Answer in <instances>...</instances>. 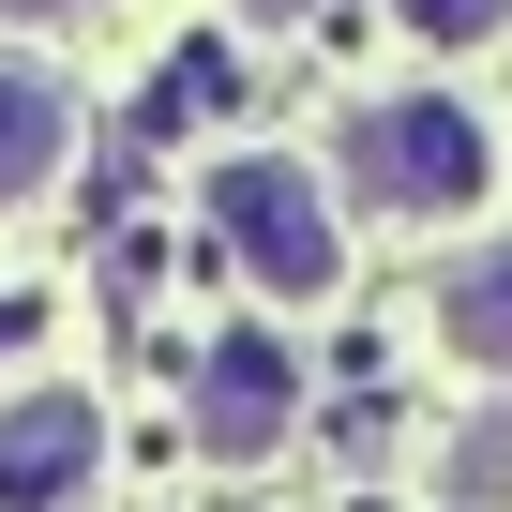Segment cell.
I'll return each instance as SVG.
<instances>
[{
	"mask_svg": "<svg viewBox=\"0 0 512 512\" xmlns=\"http://www.w3.org/2000/svg\"><path fill=\"white\" fill-rule=\"evenodd\" d=\"M347 196L377 211V226H467L482 196H497V121L482 106H452V91H362L347 106Z\"/></svg>",
	"mask_w": 512,
	"mask_h": 512,
	"instance_id": "6da1fadb",
	"label": "cell"
},
{
	"mask_svg": "<svg viewBox=\"0 0 512 512\" xmlns=\"http://www.w3.org/2000/svg\"><path fill=\"white\" fill-rule=\"evenodd\" d=\"M211 241L256 272V302H332L347 287V226H332V181L302 151H226L211 166Z\"/></svg>",
	"mask_w": 512,
	"mask_h": 512,
	"instance_id": "7a4b0ae2",
	"label": "cell"
},
{
	"mask_svg": "<svg viewBox=\"0 0 512 512\" xmlns=\"http://www.w3.org/2000/svg\"><path fill=\"white\" fill-rule=\"evenodd\" d=\"M287 437H302V347L256 332V317L211 332L196 347V452L211 467H256V452H287Z\"/></svg>",
	"mask_w": 512,
	"mask_h": 512,
	"instance_id": "3957f363",
	"label": "cell"
},
{
	"mask_svg": "<svg viewBox=\"0 0 512 512\" xmlns=\"http://www.w3.org/2000/svg\"><path fill=\"white\" fill-rule=\"evenodd\" d=\"M106 467V407L91 392H16L0 407V512H76Z\"/></svg>",
	"mask_w": 512,
	"mask_h": 512,
	"instance_id": "277c9868",
	"label": "cell"
},
{
	"mask_svg": "<svg viewBox=\"0 0 512 512\" xmlns=\"http://www.w3.org/2000/svg\"><path fill=\"white\" fill-rule=\"evenodd\" d=\"M61 166H76V91H61V61H16V46H0V211L46 196Z\"/></svg>",
	"mask_w": 512,
	"mask_h": 512,
	"instance_id": "5b68a950",
	"label": "cell"
},
{
	"mask_svg": "<svg viewBox=\"0 0 512 512\" xmlns=\"http://www.w3.org/2000/svg\"><path fill=\"white\" fill-rule=\"evenodd\" d=\"M437 332H452V362L512 377V241H497V256H467V272L437 287Z\"/></svg>",
	"mask_w": 512,
	"mask_h": 512,
	"instance_id": "8992f818",
	"label": "cell"
},
{
	"mask_svg": "<svg viewBox=\"0 0 512 512\" xmlns=\"http://www.w3.org/2000/svg\"><path fill=\"white\" fill-rule=\"evenodd\" d=\"M437 482H452V512H512V392L452 437V467H437Z\"/></svg>",
	"mask_w": 512,
	"mask_h": 512,
	"instance_id": "52a82bcc",
	"label": "cell"
},
{
	"mask_svg": "<svg viewBox=\"0 0 512 512\" xmlns=\"http://www.w3.org/2000/svg\"><path fill=\"white\" fill-rule=\"evenodd\" d=\"M392 31H407V46H437V61H467V46H497V31H512V0H392Z\"/></svg>",
	"mask_w": 512,
	"mask_h": 512,
	"instance_id": "ba28073f",
	"label": "cell"
},
{
	"mask_svg": "<svg viewBox=\"0 0 512 512\" xmlns=\"http://www.w3.org/2000/svg\"><path fill=\"white\" fill-rule=\"evenodd\" d=\"M226 16H256V31H302V16H317V0H226Z\"/></svg>",
	"mask_w": 512,
	"mask_h": 512,
	"instance_id": "9c48e42d",
	"label": "cell"
},
{
	"mask_svg": "<svg viewBox=\"0 0 512 512\" xmlns=\"http://www.w3.org/2000/svg\"><path fill=\"white\" fill-rule=\"evenodd\" d=\"M46 16H91V0H0V31H46Z\"/></svg>",
	"mask_w": 512,
	"mask_h": 512,
	"instance_id": "30bf717a",
	"label": "cell"
},
{
	"mask_svg": "<svg viewBox=\"0 0 512 512\" xmlns=\"http://www.w3.org/2000/svg\"><path fill=\"white\" fill-rule=\"evenodd\" d=\"M16 317H31V302H16ZM16 317H0V332H16Z\"/></svg>",
	"mask_w": 512,
	"mask_h": 512,
	"instance_id": "8fae6325",
	"label": "cell"
}]
</instances>
